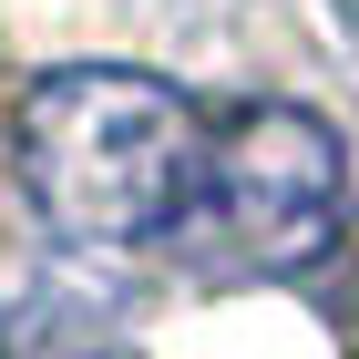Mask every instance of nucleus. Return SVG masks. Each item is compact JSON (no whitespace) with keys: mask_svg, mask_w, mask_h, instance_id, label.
Instances as JSON below:
<instances>
[{"mask_svg":"<svg viewBox=\"0 0 359 359\" xmlns=\"http://www.w3.org/2000/svg\"><path fill=\"white\" fill-rule=\"evenodd\" d=\"M11 154H21V185L52 216V236L144 247L195 216L216 144L195 134L185 93L134 62H52V72H31L21 113H11Z\"/></svg>","mask_w":359,"mask_h":359,"instance_id":"nucleus-1","label":"nucleus"},{"mask_svg":"<svg viewBox=\"0 0 359 359\" xmlns=\"http://www.w3.org/2000/svg\"><path fill=\"white\" fill-rule=\"evenodd\" d=\"M349 205V144L308 103H247L205 154V195L185 226H216L236 267H308Z\"/></svg>","mask_w":359,"mask_h":359,"instance_id":"nucleus-2","label":"nucleus"},{"mask_svg":"<svg viewBox=\"0 0 359 359\" xmlns=\"http://www.w3.org/2000/svg\"><path fill=\"white\" fill-rule=\"evenodd\" d=\"M339 21H349V31H359V0H339Z\"/></svg>","mask_w":359,"mask_h":359,"instance_id":"nucleus-3","label":"nucleus"}]
</instances>
